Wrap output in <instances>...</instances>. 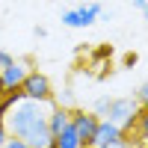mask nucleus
Segmentation results:
<instances>
[{
    "label": "nucleus",
    "instance_id": "obj_14",
    "mask_svg": "<svg viewBox=\"0 0 148 148\" xmlns=\"http://www.w3.org/2000/svg\"><path fill=\"white\" fill-rule=\"evenodd\" d=\"M6 113H9V104H6V98L0 95V125L6 121Z\"/></svg>",
    "mask_w": 148,
    "mask_h": 148
},
{
    "label": "nucleus",
    "instance_id": "obj_16",
    "mask_svg": "<svg viewBox=\"0 0 148 148\" xmlns=\"http://www.w3.org/2000/svg\"><path fill=\"white\" fill-rule=\"evenodd\" d=\"M130 3H133V6H136V9H142V6L148 3V0H130Z\"/></svg>",
    "mask_w": 148,
    "mask_h": 148
},
{
    "label": "nucleus",
    "instance_id": "obj_2",
    "mask_svg": "<svg viewBox=\"0 0 148 148\" xmlns=\"http://www.w3.org/2000/svg\"><path fill=\"white\" fill-rule=\"evenodd\" d=\"M92 113L98 119H110V121H116L119 127L130 130L133 125H136L139 104H136V98H98L95 107H92Z\"/></svg>",
    "mask_w": 148,
    "mask_h": 148
},
{
    "label": "nucleus",
    "instance_id": "obj_12",
    "mask_svg": "<svg viewBox=\"0 0 148 148\" xmlns=\"http://www.w3.org/2000/svg\"><path fill=\"white\" fill-rule=\"evenodd\" d=\"M3 148H30V145L24 142V139H18V136H9V139L3 142Z\"/></svg>",
    "mask_w": 148,
    "mask_h": 148
},
{
    "label": "nucleus",
    "instance_id": "obj_8",
    "mask_svg": "<svg viewBox=\"0 0 148 148\" xmlns=\"http://www.w3.org/2000/svg\"><path fill=\"white\" fill-rule=\"evenodd\" d=\"M68 125H71V110L53 101V104H51V113H47V130H51V136L62 133Z\"/></svg>",
    "mask_w": 148,
    "mask_h": 148
},
{
    "label": "nucleus",
    "instance_id": "obj_3",
    "mask_svg": "<svg viewBox=\"0 0 148 148\" xmlns=\"http://www.w3.org/2000/svg\"><path fill=\"white\" fill-rule=\"evenodd\" d=\"M104 15V6L101 3H80V6H74V9H65L62 12V27H71V30H86V27H92L95 21H101Z\"/></svg>",
    "mask_w": 148,
    "mask_h": 148
},
{
    "label": "nucleus",
    "instance_id": "obj_17",
    "mask_svg": "<svg viewBox=\"0 0 148 148\" xmlns=\"http://www.w3.org/2000/svg\"><path fill=\"white\" fill-rule=\"evenodd\" d=\"M83 148H98V145H83Z\"/></svg>",
    "mask_w": 148,
    "mask_h": 148
},
{
    "label": "nucleus",
    "instance_id": "obj_5",
    "mask_svg": "<svg viewBox=\"0 0 148 148\" xmlns=\"http://www.w3.org/2000/svg\"><path fill=\"white\" fill-rule=\"evenodd\" d=\"M98 119L92 110H71V127L77 130V136H80V142L83 145H92V139H95V130H98Z\"/></svg>",
    "mask_w": 148,
    "mask_h": 148
},
{
    "label": "nucleus",
    "instance_id": "obj_6",
    "mask_svg": "<svg viewBox=\"0 0 148 148\" xmlns=\"http://www.w3.org/2000/svg\"><path fill=\"white\" fill-rule=\"evenodd\" d=\"M27 71H30V65L24 62V59H15L12 65L0 68V95H6V92H12V89H21Z\"/></svg>",
    "mask_w": 148,
    "mask_h": 148
},
{
    "label": "nucleus",
    "instance_id": "obj_11",
    "mask_svg": "<svg viewBox=\"0 0 148 148\" xmlns=\"http://www.w3.org/2000/svg\"><path fill=\"white\" fill-rule=\"evenodd\" d=\"M136 104H139V107H148V83L139 86V92H136Z\"/></svg>",
    "mask_w": 148,
    "mask_h": 148
},
{
    "label": "nucleus",
    "instance_id": "obj_1",
    "mask_svg": "<svg viewBox=\"0 0 148 148\" xmlns=\"http://www.w3.org/2000/svg\"><path fill=\"white\" fill-rule=\"evenodd\" d=\"M51 104H45V101H27V98H24L21 104H15L6 113V121H3L6 130H9V136L24 139L30 148H47V145L53 142L51 130H47V113H51Z\"/></svg>",
    "mask_w": 148,
    "mask_h": 148
},
{
    "label": "nucleus",
    "instance_id": "obj_7",
    "mask_svg": "<svg viewBox=\"0 0 148 148\" xmlns=\"http://www.w3.org/2000/svg\"><path fill=\"white\" fill-rule=\"evenodd\" d=\"M125 127H119L116 121H110V119H101L98 121V130H95V139H92V145H98V148H110L116 139H121L125 136Z\"/></svg>",
    "mask_w": 148,
    "mask_h": 148
},
{
    "label": "nucleus",
    "instance_id": "obj_13",
    "mask_svg": "<svg viewBox=\"0 0 148 148\" xmlns=\"http://www.w3.org/2000/svg\"><path fill=\"white\" fill-rule=\"evenodd\" d=\"M15 62V56H12L9 51H3V47H0V68H6V65H12Z\"/></svg>",
    "mask_w": 148,
    "mask_h": 148
},
{
    "label": "nucleus",
    "instance_id": "obj_4",
    "mask_svg": "<svg viewBox=\"0 0 148 148\" xmlns=\"http://www.w3.org/2000/svg\"><path fill=\"white\" fill-rule=\"evenodd\" d=\"M21 92L27 101H45V104L53 101V86L47 80V74H42V71H27V77L21 83Z\"/></svg>",
    "mask_w": 148,
    "mask_h": 148
},
{
    "label": "nucleus",
    "instance_id": "obj_9",
    "mask_svg": "<svg viewBox=\"0 0 148 148\" xmlns=\"http://www.w3.org/2000/svg\"><path fill=\"white\" fill-rule=\"evenodd\" d=\"M51 148H83V142H80V136H77V130L68 125L62 133H56V136H53Z\"/></svg>",
    "mask_w": 148,
    "mask_h": 148
},
{
    "label": "nucleus",
    "instance_id": "obj_15",
    "mask_svg": "<svg viewBox=\"0 0 148 148\" xmlns=\"http://www.w3.org/2000/svg\"><path fill=\"white\" fill-rule=\"evenodd\" d=\"M6 139H9V130H6V125H0V148H3Z\"/></svg>",
    "mask_w": 148,
    "mask_h": 148
},
{
    "label": "nucleus",
    "instance_id": "obj_10",
    "mask_svg": "<svg viewBox=\"0 0 148 148\" xmlns=\"http://www.w3.org/2000/svg\"><path fill=\"white\" fill-rule=\"evenodd\" d=\"M139 130V139L148 142V107H139V116H136V125H133Z\"/></svg>",
    "mask_w": 148,
    "mask_h": 148
},
{
    "label": "nucleus",
    "instance_id": "obj_18",
    "mask_svg": "<svg viewBox=\"0 0 148 148\" xmlns=\"http://www.w3.org/2000/svg\"><path fill=\"white\" fill-rule=\"evenodd\" d=\"M47 148H51V145H47Z\"/></svg>",
    "mask_w": 148,
    "mask_h": 148
}]
</instances>
